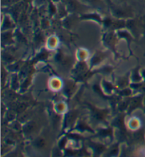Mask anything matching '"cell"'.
Returning a JSON list of instances; mask_svg holds the SVG:
<instances>
[{"instance_id":"6da1fadb","label":"cell","mask_w":145,"mask_h":157,"mask_svg":"<svg viewBox=\"0 0 145 157\" xmlns=\"http://www.w3.org/2000/svg\"><path fill=\"white\" fill-rule=\"evenodd\" d=\"M88 1H93V0H88Z\"/></svg>"}]
</instances>
